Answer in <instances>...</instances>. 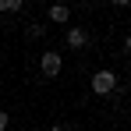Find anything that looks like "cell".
Segmentation results:
<instances>
[{
    "instance_id": "4",
    "label": "cell",
    "mask_w": 131,
    "mask_h": 131,
    "mask_svg": "<svg viewBox=\"0 0 131 131\" xmlns=\"http://www.w3.org/2000/svg\"><path fill=\"white\" fill-rule=\"evenodd\" d=\"M67 18H71V7H67V4H50V21L64 25Z\"/></svg>"
},
{
    "instance_id": "1",
    "label": "cell",
    "mask_w": 131,
    "mask_h": 131,
    "mask_svg": "<svg viewBox=\"0 0 131 131\" xmlns=\"http://www.w3.org/2000/svg\"><path fill=\"white\" fill-rule=\"evenodd\" d=\"M92 92H96V96H110V92H117V74L106 71V67L96 71V74H92Z\"/></svg>"
},
{
    "instance_id": "7",
    "label": "cell",
    "mask_w": 131,
    "mask_h": 131,
    "mask_svg": "<svg viewBox=\"0 0 131 131\" xmlns=\"http://www.w3.org/2000/svg\"><path fill=\"white\" fill-rule=\"evenodd\" d=\"M7 124H11V117H7V113L0 110V131H7Z\"/></svg>"
},
{
    "instance_id": "9",
    "label": "cell",
    "mask_w": 131,
    "mask_h": 131,
    "mask_svg": "<svg viewBox=\"0 0 131 131\" xmlns=\"http://www.w3.org/2000/svg\"><path fill=\"white\" fill-rule=\"evenodd\" d=\"M124 46H128V53H131V32H128V39H124Z\"/></svg>"
},
{
    "instance_id": "6",
    "label": "cell",
    "mask_w": 131,
    "mask_h": 131,
    "mask_svg": "<svg viewBox=\"0 0 131 131\" xmlns=\"http://www.w3.org/2000/svg\"><path fill=\"white\" fill-rule=\"evenodd\" d=\"M43 32H46L43 25H28V39H39V36H43Z\"/></svg>"
},
{
    "instance_id": "2",
    "label": "cell",
    "mask_w": 131,
    "mask_h": 131,
    "mask_svg": "<svg viewBox=\"0 0 131 131\" xmlns=\"http://www.w3.org/2000/svg\"><path fill=\"white\" fill-rule=\"evenodd\" d=\"M60 64H64V57H60L57 50H46L43 57H39V71H43L46 78H53V74H60Z\"/></svg>"
},
{
    "instance_id": "10",
    "label": "cell",
    "mask_w": 131,
    "mask_h": 131,
    "mask_svg": "<svg viewBox=\"0 0 131 131\" xmlns=\"http://www.w3.org/2000/svg\"><path fill=\"white\" fill-rule=\"evenodd\" d=\"M46 131H60V124H53V128H46Z\"/></svg>"
},
{
    "instance_id": "5",
    "label": "cell",
    "mask_w": 131,
    "mask_h": 131,
    "mask_svg": "<svg viewBox=\"0 0 131 131\" xmlns=\"http://www.w3.org/2000/svg\"><path fill=\"white\" fill-rule=\"evenodd\" d=\"M21 7H25V0H0V14H14Z\"/></svg>"
},
{
    "instance_id": "3",
    "label": "cell",
    "mask_w": 131,
    "mask_h": 131,
    "mask_svg": "<svg viewBox=\"0 0 131 131\" xmlns=\"http://www.w3.org/2000/svg\"><path fill=\"white\" fill-rule=\"evenodd\" d=\"M64 39H67V46H71V50H82V46L89 43V32H85V28H78V25H74V28L67 32Z\"/></svg>"
},
{
    "instance_id": "8",
    "label": "cell",
    "mask_w": 131,
    "mask_h": 131,
    "mask_svg": "<svg viewBox=\"0 0 131 131\" xmlns=\"http://www.w3.org/2000/svg\"><path fill=\"white\" fill-rule=\"evenodd\" d=\"M106 4H117V7H124V4H131V0H106Z\"/></svg>"
}]
</instances>
